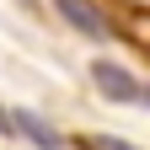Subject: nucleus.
Wrapping results in <instances>:
<instances>
[{"label":"nucleus","mask_w":150,"mask_h":150,"mask_svg":"<svg viewBox=\"0 0 150 150\" xmlns=\"http://www.w3.org/2000/svg\"><path fill=\"white\" fill-rule=\"evenodd\" d=\"M91 86H97L107 102H139V91H145V86H139L123 64H102V59L91 64Z\"/></svg>","instance_id":"obj_1"},{"label":"nucleus","mask_w":150,"mask_h":150,"mask_svg":"<svg viewBox=\"0 0 150 150\" xmlns=\"http://www.w3.org/2000/svg\"><path fill=\"white\" fill-rule=\"evenodd\" d=\"M54 6H59V16H64L81 38H112V22L91 6V0H54Z\"/></svg>","instance_id":"obj_2"},{"label":"nucleus","mask_w":150,"mask_h":150,"mask_svg":"<svg viewBox=\"0 0 150 150\" xmlns=\"http://www.w3.org/2000/svg\"><path fill=\"white\" fill-rule=\"evenodd\" d=\"M11 129H22V134H27L32 145H43V150H59V134H54L38 112H27V107H16V112H11Z\"/></svg>","instance_id":"obj_3"},{"label":"nucleus","mask_w":150,"mask_h":150,"mask_svg":"<svg viewBox=\"0 0 150 150\" xmlns=\"http://www.w3.org/2000/svg\"><path fill=\"white\" fill-rule=\"evenodd\" d=\"M81 145H86V150H134L129 139H112V134H86Z\"/></svg>","instance_id":"obj_4"},{"label":"nucleus","mask_w":150,"mask_h":150,"mask_svg":"<svg viewBox=\"0 0 150 150\" xmlns=\"http://www.w3.org/2000/svg\"><path fill=\"white\" fill-rule=\"evenodd\" d=\"M129 27H134L129 38H134L139 48H150V16H139V11H134V16H129Z\"/></svg>","instance_id":"obj_5"},{"label":"nucleus","mask_w":150,"mask_h":150,"mask_svg":"<svg viewBox=\"0 0 150 150\" xmlns=\"http://www.w3.org/2000/svg\"><path fill=\"white\" fill-rule=\"evenodd\" d=\"M0 134H16V129H11V112H0Z\"/></svg>","instance_id":"obj_6"},{"label":"nucleus","mask_w":150,"mask_h":150,"mask_svg":"<svg viewBox=\"0 0 150 150\" xmlns=\"http://www.w3.org/2000/svg\"><path fill=\"white\" fill-rule=\"evenodd\" d=\"M139 102H145V107H150V86H145V91H139Z\"/></svg>","instance_id":"obj_7"}]
</instances>
